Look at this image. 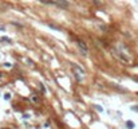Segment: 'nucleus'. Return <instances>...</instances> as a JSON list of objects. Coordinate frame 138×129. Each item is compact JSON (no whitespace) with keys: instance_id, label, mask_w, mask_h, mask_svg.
<instances>
[{"instance_id":"nucleus-1","label":"nucleus","mask_w":138,"mask_h":129,"mask_svg":"<svg viewBox=\"0 0 138 129\" xmlns=\"http://www.w3.org/2000/svg\"><path fill=\"white\" fill-rule=\"evenodd\" d=\"M115 53H117L118 58H119L121 61H123L125 63H131V57H130V54H129L127 48L125 47L123 44H118L117 48H115Z\"/></svg>"},{"instance_id":"nucleus-6","label":"nucleus","mask_w":138,"mask_h":129,"mask_svg":"<svg viewBox=\"0 0 138 129\" xmlns=\"http://www.w3.org/2000/svg\"><path fill=\"white\" fill-rule=\"evenodd\" d=\"M131 110H134V112H138V106H133V108H131Z\"/></svg>"},{"instance_id":"nucleus-4","label":"nucleus","mask_w":138,"mask_h":129,"mask_svg":"<svg viewBox=\"0 0 138 129\" xmlns=\"http://www.w3.org/2000/svg\"><path fill=\"white\" fill-rule=\"evenodd\" d=\"M55 4H59L62 8H66L68 7V3L66 1V0H55Z\"/></svg>"},{"instance_id":"nucleus-3","label":"nucleus","mask_w":138,"mask_h":129,"mask_svg":"<svg viewBox=\"0 0 138 129\" xmlns=\"http://www.w3.org/2000/svg\"><path fill=\"white\" fill-rule=\"evenodd\" d=\"M77 43H78V46H79V48L82 50V53H83V55H87V46L84 44V42L83 41H81V39H78L77 41Z\"/></svg>"},{"instance_id":"nucleus-5","label":"nucleus","mask_w":138,"mask_h":129,"mask_svg":"<svg viewBox=\"0 0 138 129\" xmlns=\"http://www.w3.org/2000/svg\"><path fill=\"white\" fill-rule=\"evenodd\" d=\"M126 126H127L129 129H134V122H131V121H126Z\"/></svg>"},{"instance_id":"nucleus-2","label":"nucleus","mask_w":138,"mask_h":129,"mask_svg":"<svg viewBox=\"0 0 138 129\" xmlns=\"http://www.w3.org/2000/svg\"><path fill=\"white\" fill-rule=\"evenodd\" d=\"M72 70H74L75 77H77L78 81H82V79H83V75H84V71H83V70H82L79 66H77V64H74V66H72Z\"/></svg>"}]
</instances>
